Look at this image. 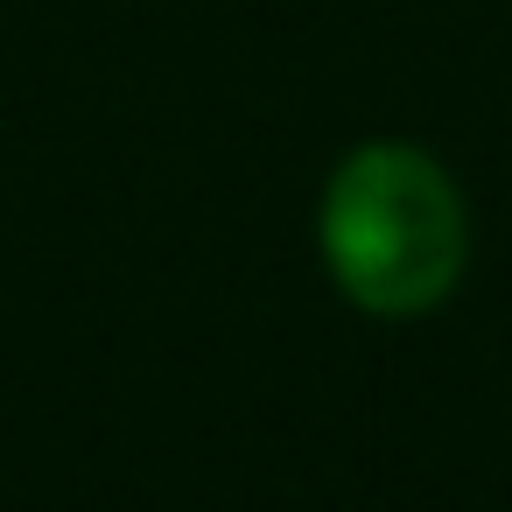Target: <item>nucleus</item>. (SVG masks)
I'll return each mask as SVG.
<instances>
[{"label": "nucleus", "mask_w": 512, "mask_h": 512, "mask_svg": "<svg viewBox=\"0 0 512 512\" xmlns=\"http://www.w3.org/2000/svg\"><path fill=\"white\" fill-rule=\"evenodd\" d=\"M316 246L330 281L365 316H428L463 281L470 218L435 155L407 141H365L323 183Z\"/></svg>", "instance_id": "nucleus-1"}]
</instances>
